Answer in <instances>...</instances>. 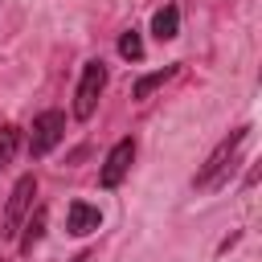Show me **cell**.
<instances>
[{
    "instance_id": "1",
    "label": "cell",
    "mask_w": 262,
    "mask_h": 262,
    "mask_svg": "<svg viewBox=\"0 0 262 262\" xmlns=\"http://www.w3.org/2000/svg\"><path fill=\"white\" fill-rule=\"evenodd\" d=\"M246 139H250V127H237V131H229L209 156H205V164L196 168V176H192V188L196 192H209V188H221L225 184V176H229V168H233V160H237V151L246 147Z\"/></svg>"
},
{
    "instance_id": "2",
    "label": "cell",
    "mask_w": 262,
    "mask_h": 262,
    "mask_svg": "<svg viewBox=\"0 0 262 262\" xmlns=\"http://www.w3.org/2000/svg\"><path fill=\"white\" fill-rule=\"evenodd\" d=\"M102 90H106V66H102V57H90L82 66V78H78V90H74V119L78 123H86L98 111Z\"/></svg>"
},
{
    "instance_id": "3",
    "label": "cell",
    "mask_w": 262,
    "mask_h": 262,
    "mask_svg": "<svg viewBox=\"0 0 262 262\" xmlns=\"http://www.w3.org/2000/svg\"><path fill=\"white\" fill-rule=\"evenodd\" d=\"M33 196H37V176L25 172V176L12 184V192H8V205H4V217H0V237H16V233H20V221L29 217Z\"/></svg>"
},
{
    "instance_id": "4",
    "label": "cell",
    "mask_w": 262,
    "mask_h": 262,
    "mask_svg": "<svg viewBox=\"0 0 262 262\" xmlns=\"http://www.w3.org/2000/svg\"><path fill=\"white\" fill-rule=\"evenodd\" d=\"M61 139H66V115H61V111H41V115L33 119V127H29V156L41 160V156H49Z\"/></svg>"
},
{
    "instance_id": "5",
    "label": "cell",
    "mask_w": 262,
    "mask_h": 262,
    "mask_svg": "<svg viewBox=\"0 0 262 262\" xmlns=\"http://www.w3.org/2000/svg\"><path fill=\"white\" fill-rule=\"evenodd\" d=\"M131 164H135V139L123 135V139L106 151V160H102V168H98V184H102V188H119V184L127 180Z\"/></svg>"
},
{
    "instance_id": "6",
    "label": "cell",
    "mask_w": 262,
    "mask_h": 262,
    "mask_svg": "<svg viewBox=\"0 0 262 262\" xmlns=\"http://www.w3.org/2000/svg\"><path fill=\"white\" fill-rule=\"evenodd\" d=\"M98 225H102V209H98V205H90V201H70V209H66V233L86 237V233H94Z\"/></svg>"
},
{
    "instance_id": "7",
    "label": "cell",
    "mask_w": 262,
    "mask_h": 262,
    "mask_svg": "<svg viewBox=\"0 0 262 262\" xmlns=\"http://www.w3.org/2000/svg\"><path fill=\"white\" fill-rule=\"evenodd\" d=\"M45 225H49V213H45V205H37V209H29V217L20 221V254H33V246L45 237Z\"/></svg>"
},
{
    "instance_id": "8",
    "label": "cell",
    "mask_w": 262,
    "mask_h": 262,
    "mask_svg": "<svg viewBox=\"0 0 262 262\" xmlns=\"http://www.w3.org/2000/svg\"><path fill=\"white\" fill-rule=\"evenodd\" d=\"M151 37H156V41H172V37H180V4H164V8H156V16H151Z\"/></svg>"
},
{
    "instance_id": "9",
    "label": "cell",
    "mask_w": 262,
    "mask_h": 262,
    "mask_svg": "<svg viewBox=\"0 0 262 262\" xmlns=\"http://www.w3.org/2000/svg\"><path fill=\"white\" fill-rule=\"evenodd\" d=\"M176 70H180V66H160V70H151V74L135 78V86H131V98H135V102H147V98H151V90H160L168 78H176Z\"/></svg>"
},
{
    "instance_id": "10",
    "label": "cell",
    "mask_w": 262,
    "mask_h": 262,
    "mask_svg": "<svg viewBox=\"0 0 262 262\" xmlns=\"http://www.w3.org/2000/svg\"><path fill=\"white\" fill-rule=\"evenodd\" d=\"M119 57L123 61H143V37H139V29H123L119 33Z\"/></svg>"
},
{
    "instance_id": "11",
    "label": "cell",
    "mask_w": 262,
    "mask_h": 262,
    "mask_svg": "<svg viewBox=\"0 0 262 262\" xmlns=\"http://www.w3.org/2000/svg\"><path fill=\"white\" fill-rule=\"evenodd\" d=\"M16 147H20V127L16 123H0V168L12 164Z\"/></svg>"
}]
</instances>
